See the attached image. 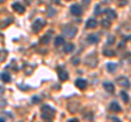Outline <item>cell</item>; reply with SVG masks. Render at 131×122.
Returning <instances> with one entry per match:
<instances>
[{
    "label": "cell",
    "mask_w": 131,
    "mask_h": 122,
    "mask_svg": "<svg viewBox=\"0 0 131 122\" xmlns=\"http://www.w3.org/2000/svg\"><path fill=\"white\" fill-rule=\"evenodd\" d=\"M40 117L43 120H46V121H52L54 117H55V109L52 108L50 106L48 105H45L42 107V114H40Z\"/></svg>",
    "instance_id": "obj_1"
},
{
    "label": "cell",
    "mask_w": 131,
    "mask_h": 122,
    "mask_svg": "<svg viewBox=\"0 0 131 122\" xmlns=\"http://www.w3.org/2000/svg\"><path fill=\"white\" fill-rule=\"evenodd\" d=\"M76 33H78V28H76V26H73V25L67 24L66 26L62 27V34L66 35V36L69 37V38L74 37L76 35Z\"/></svg>",
    "instance_id": "obj_2"
},
{
    "label": "cell",
    "mask_w": 131,
    "mask_h": 122,
    "mask_svg": "<svg viewBox=\"0 0 131 122\" xmlns=\"http://www.w3.org/2000/svg\"><path fill=\"white\" fill-rule=\"evenodd\" d=\"M44 25H45V22H44L43 20H40V19L35 20L34 23L32 24V29H33V32H34V33H38L42 28L44 27Z\"/></svg>",
    "instance_id": "obj_3"
},
{
    "label": "cell",
    "mask_w": 131,
    "mask_h": 122,
    "mask_svg": "<svg viewBox=\"0 0 131 122\" xmlns=\"http://www.w3.org/2000/svg\"><path fill=\"white\" fill-rule=\"evenodd\" d=\"M56 70H57L58 76H59V79H60L61 82H64V81H67V80L69 79V74H68L66 69H64L62 67H57V69Z\"/></svg>",
    "instance_id": "obj_4"
},
{
    "label": "cell",
    "mask_w": 131,
    "mask_h": 122,
    "mask_svg": "<svg viewBox=\"0 0 131 122\" xmlns=\"http://www.w3.org/2000/svg\"><path fill=\"white\" fill-rule=\"evenodd\" d=\"M70 12L74 16H80L82 14L83 10H82V8L80 7L79 4H72V5H71V8H70Z\"/></svg>",
    "instance_id": "obj_5"
},
{
    "label": "cell",
    "mask_w": 131,
    "mask_h": 122,
    "mask_svg": "<svg viewBox=\"0 0 131 122\" xmlns=\"http://www.w3.org/2000/svg\"><path fill=\"white\" fill-rule=\"evenodd\" d=\"M117 83L120 86H122V87H127V88L130 87V81L127 79L126 76H119V77H117Z\"/></svg>",
    "instance_id": "obj_6"
},
{
    "label": "cell",
    "mask_w": 131,
    "mask_h": 122,
    "mask_svg": "<svg viewBox=\"0 0 131 122\" xmlns=\"http://www.w3.org/2000/svg\"><path fill=\"white\" fill-rule=\"evenodd\" d=\"M76 86L79 88V90H85L86 86H88V83H86L85 80L83 79H76Z\"/></svg>",
    "instance_id": "obj_7"
},
{
    "label": "cell",
    "mask_w": 131,
    "mask_h": 122,
    "mask_svg": "<svg viewBox=\"0 0 131 122\" xmlns=\"http://www.w3.org/2000/svg\"><path fill=\"white\" fill-rule=\"evenodd\" d=\"M12 8H13V10H16V12L20 13V14H22V13L25 12V8L23 7L20 2H14V3H12Z\"/></svg>",
    "instance_id": "obj_8"
},
{
    "label": "cell",
    "mask_w": 131,
    "mask_h": 122,
    "mask_svg": "<svg viewBox=\"0 0 131 122\" xmlns=\"http://www.w3.org/2000/svg\"><path fill=\"white\" fill-rule=\"evenodd\" d=\"M104 86V88L106 90V92H108V93H110V94H114V92H115V86L112 83L110 82H105L103 84Z\"/></svg>",
    "instance_id": "obj_9"
},
{
    "label": "cell",
    "mask_w": 131,
    "mask_h": 122,
    "mask_svg": "<svg viewBox=\"0 0 131 122\" xmlns=\"http://www.w3.org/2000/svg\"><path fill=\"white\" fill-rule=\"evenodd\" d=\"M98 40H100V37L97 34H91L88 36V43L90 44H97Z\"/></svg>",
    "instance_id": "obj_10"
},
{
    "label": "cell",
    "mask_w": 131,
    "mask_h": 122,
    "mask_svg": "<svg viewBox=\"0 0 131 122\" xmlns=\"http://www.w3.org/2000/svg\"><path fill=\"white\" fill-rule=\"evenodd\" d=\"M86 28H95L97 26V22L95 19H88L86 21Z\"/></svg>",
    "instance_id": "obj_11"
},
{
    "label": "cell",
    "mask_w": 131,
    "mask_h": 122,
    "mask_svg": "<svg viewBox=\"0 0 131 122\" xmlns=\"http://www.w3.org/2000/svg\"><path fill=\"white\" fill-rule=\"evenodd\" d=\"M109 109H110L112 111H115V112L121 111V107L119 106V105H118V103H116V102L110 103V105H109Z\"/></svg>",
    "instance_id": "obj_12"
},
{
    "label": "cell",
    "mask_w": 131,
    "mask_h": 122,
    "mask_svg": "<svg viewBox=\"0 0 131 122\" xmlns=\"http://www.w3.org/2000/svg\"><path fill=\"white\" fill-rule=\"evenodd\" d=\"M74 50V45L72 43H68V44H66L64 47V51L66 53H70V52H72Z\"/></svg>",
    "instance_id": "obj_13"
},
{
    "label": "cell",
    "mask_w": 131,
    "mask_h": 122,
    "mask_svg": "<svg viewBox=\"0 0 131 122\" xmlns=\"http://www.w3.org/2000/svg\"><path fill=\"white\" fill-rule=\"evenodd\" d=\"M0 79H1V81H2V82H4V83H9V82H11V76L9 75V74H8L7 72H4V73L0 74Z\"/></svg>",
    "instance_id": "obj_14"
},
{
    "label": "cell",
    "mask_w": 131,
    "mask_h": 122,
    "mask_svg": "<svg viewBox=\"0 0 131 122\" xmlns=\"http://www.w3.org/2000/svg\"><path fill=\"white\" fill-rule=\"evenodd\" d=\"M116 69H117V64L116 63H112V62H109L107 63V70H108L109 73H114Z\"/></svg>",
    "instance_id": "obj_15"
},
{
    "label": "cell",
    "mask_w": 131,
    "mask_h": 122,
    "mask_svg": "<svg viewBox=\"0 0 131 122\" xmlns=\"http://www.w3.org/2000/svg\"><path fill=\"white\" fill-rule=\"evenodd\" d=\"M50 37H52V32L46 33L45 36L40 38V43H42V44H47V43H48V41L50 40Z\"/></svg>",
    "instance_id": "obj_16"
},
{
    "label": "cell",
    "mask_w": 131,
    "mask_h": 122,
    "mask_svg": "<svg viewBox=\"0 0 131 122\" xmlns=\"http://www.w3.org/2000/svg\"><path fill=\"white\" fill-rule=\"evenodd\" d=\"M64 43V37H62V36H57V37H56V39H55V46L56 47L62 45Z\"/></svg>",
    "instance_id": "obj_17"
},
{
    "label": "cell",
    "mask_w": 131,
    "mask_h": 122,
    "mask_svg": "<svg viewBox=\"0 0 131 122\" xmlns=\"http://www.w3.org/2000/svg\"><path fill=\"white\" fill-rule=\"evenodd\" d=\"M42 99H43V97L40 96V95H34V96L32 97V103L33 104H38L40 102H42Z\"/></svg>",
    "instance_id": "obj_18"
},
{
    "label": "cell",
    "mask_w": 131,
    "mask_h": 122,
    "mask_svg": "<svg viewBox=\"0 0 131 122\" xmlns=\"http://www.w3.org/2000/svg\"><path fill=\"white\" fill-rule=\"evenodd\" d=\"M106 13H107V15H108V19L110 17L112 20H115L116 16H117V15H116V12H115V11L110 10V9H108V10L106 11Z\"/></svg>",
    "instance_id": "obj_19"
},
{
    "label": "cell",
    "mask_w": 131,
    "mask_h": 122,
    "mask_svg": "<svg viewBox=\"0 0 131 122\" xmlns=\"http://www.w3.org/2000/svg\"><path fill=\"white\" fill-rule=\"evenodd\" d=\"M103 55L106 56V57H114L115 56V52L112 50H108V49H105L103 51Z\"/></svg>",
    "instance_id": "obj_20"
},
{
    "label": "cell",
    "mask_w": 131,
    "mask_h": 122,
    "mask_svg": "<svg viewBox=\"0 0 131 122\" xmlns=\"http://www.w3.org/2000/svg\"><path fill=\"white\" fill-rule=\"evenodd\" d=\"M120 97L122 98V100L124 103L129 102V96H128V94L126 93V92H120Z\"/></svg>",
    "instance_id": "obj_21"
},
{
    "label": "cell",
    "mask_w": 131,
    "mask_h": 122,
    "mask_svg": "<svg viewBox=\"0 0 131 122\" xmlns=\"http://www.w3.org/2000/svg\"><path fill=\"white\" fill-rule=\"evenodd\" d=\"M102 25L104 26V27H109V26H110V21L103 20V21H102Z\"/></svg>",
    "instance_id": "obj_22"
},
{
    "label": "cell",
    "mask_w": 131,
    "mask_h": 122,
    "mask_svg": "<svg viewBox=\"0 0 131 122\" xmlns=\"http://www.w3.org/2000/svg\"><path fill=\"white\" fill-rule=\"evenodd\" d=\"M94 12H95V14H100V4H96V5H95Z\"/></svg>",
    "instance_id": "obj_23"
},
{
    "label": "cell",
    "mask_w": 131,
    "mask_h": 122,
    "mask_svg": "<svg viewBox=\"0 0 131 122\" xmlns=\"http://www.w3.org/2000/svg\"><path fill=\"white\" fill-rule=\"evenodd\" d=\"M114 41H115V37L114 36H110V37H108V39H107V44L112 45V44H114Z\"/></svg>",
    "instance_id": "obj_24"
},
{
    "label": "cell",
    "mask_w": 131,
    "mask_h": 122,
    "mask_svg": "<svg viewBox=\"0 0 131 122\" xmlns=\"http://www.w3.org/2000/svg\"><path fill=\"white\" fill-rule=\"evenodd\" d=\"M72 63L74 65H78L80 63V60H79V58L78 57H76V58H72Z\"/></svg>",
    "instance_id": "obj_25"
},
{
    "label": "cell",
    "mask_w": 131,
    "mask_h": 122,
    "mask_svg": "<svg viewBox=\"0 0 131 122\" xmlns=\"http://www.w3.org/2000/svg\"><path fill=\"white\" fill-rule=\"evenodd\" d=\"M90 2H91V0H82L83 5H88L90 4Z\"/></svg>",
    "instance_id": "obj_26"
},
{
    "label": "cell",
    "mask_w": 131,
    "mask_h": 122,
    "mask_svg": "<svg viewBox=\"0 0 131 122\" xmlns=\"http://www.w3.org/2000/svg\"><path fill=\"white\" fill-rule=\"evenodd\" d=\"M68 121H78V119H76V118H74V119H69V120H68Z\"/></svg>",
    "instance_id": "obj_27"
},
{
    "label": "cell",
    "mask_w": 131,
    "mask_h": 122,
    "mask_svg": "<svg viewBox=\"0 0 131 122\" xmlns=\"http://www.w3.org/2000/svg\"><path fill=\"white\" fill-rule=\"evenodd\" d=\"M6 0H0V3H2V2H4Z\"/></svg>",
    "instance_id": "obj_28"
},
{
    "label": "cell",
    "mask_w": 131,
    "mask_h": 122,
    "mask_svg": "<svg viewBox=\"0 0 131 122\" xmlns=\"http://www.w3.org/2000/svg\"><path fill=\"white\" fill-rule=\"evenodd\" d=\"M68 1H70V0H68Z\"/></svg>",
    "instance_id": "obj_29"
}]
</instances>
